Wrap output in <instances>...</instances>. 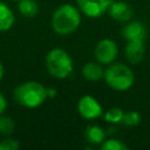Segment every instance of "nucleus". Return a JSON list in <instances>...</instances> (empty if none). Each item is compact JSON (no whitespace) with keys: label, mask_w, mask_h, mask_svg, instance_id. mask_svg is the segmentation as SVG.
<instances>
[{"label":"nucleus","mask_w":150,"mask_h":150,"mask_svg":"<svg viewBox=\"0 0 150 150\" xmlns=\"http://www.w3.org/2000/svg\"><path fill=\"white\" fill-rule=\"evenodd\" d=\"M52 28L59 35H68L74 33L81 23V12L70 4L59 6L52 15Z\"/></svg>","instance_id":"nucleus-1"},{"label":"nucleus","mask_w":150,"mask_h":150,"mask_svg":"<svg viewBox=\"0 0 150 150\" xmlns=\"http://www.w3.org/2000/svg\"><path fill=\"white\" fill-rule=\"evenodd\" d=\"M13 97L19 105L33 109L40 107L47 98V88L36 81L20 83L13 91Z\"/></svg>","instance_id":"nucleus-2"},{"label":"nucleus","mask_w":150,"mask_h":150,"mask_svg":"<svg viewBox=\"0 0 150 150\" xmlns=\"http://www.w3.org/2000/svg\"><path fill=\"white\" fill-rule=\"evenodd\" d=\"M109 88L116 91H124L132 87L135 75L131 68L124 63H110L103 76Z\"/></svg>","instance_id":"nucleus-3"},{"label":"nucleus","mask_w":150,"mask_h":150,"mask_svg":"<svg viewBox=\"0 0 150 150\" xmlns=\"http://www.w3.org/2000/svg\"><path fill=\"white\" fill-rule=\"evenodd\" d=\"M47 71L55 79H67L73 73V60L62 48H53L46 55Z\"/></svg>","instance_id":"nucleus-4"},{"label":"nucleus","mask_w":150,"mask_h":150,"mask_svg":"<svg viewBox=\"0 0 150 150\" xmlns=\"http://www.w3.org/2000/svg\"><path fill=\"white\" fill-rule=\"evenodd\" d=\"M118 54V48L115 41L111 39H102L100 40L94 49V56L97 62L102 66H109L112 63Z\"/></svg>","instance_id":"nucleus-5"},{"label":"nucleus","mask_w":150,"mask_h":150,"mask_svg":"<svg viewBox=\"0 0 150 150\" xmlns=\"http://www.w3.org/2000/svg\"><path fill=\"white\" fill-rule=\"evenodd\" d=\"M114 0H76L77 8L88 18L96 19L108 12L110 4Z\"/></svg>","instance_id":"nucleus-6"},{"label":"nucleus","mask_w":150,"mask_h":150,"mask_svg":"<svg viewBox=\"0 0 150 150\" xmlns=\"http://www.w3.org/2000/svg\"><path fill=\"white\" fill-rule=\"evenodd\" d=\"M77 111L84 120H96L103 115L102 105L91 95H84L79 100Z\"/></svg>","instance_id":"nucleus-7"},{"label":"nucleus","mask_w":150,"mask_h":150,"mask_svg":"<svg viewBox=\"0 0 150 150\" xmlns=\"http://www.w3.org/2000/svg\"><path fill=\"white\" fill-rule=\"evenodd\" d=\"M107 13L117 22H128L134 15L132 7L124 1H112Z\"/></svg>","instance_id":"nucleus-8"},{"label":"nucleus","mask_w":150,"mask_h":150,"mask_svg":"<svg viewBox=\"0 0 150 150\" xmlns=\"http://www.w3.org/2000/svg\"><path fill=\"white\" fill-rule=\"evenodd\" d=\"M122 35L127 40V42L130 41H143L145 40L148 32L145 26L139 21H128L125 26L122 29Z\"/></svg>","instance_id":"nucleus-9"},{"label":"nucleus","mask_w":150,"mask_h":150,"mask_svg":"<svg viewBox=\"0 0 150 150\" xmlns=\"http://www.w3.org/2000/svg\"><path fill=\"white\" fill-rule=\"evenodd\" d=\"M145 54V47L143 41H130L127 43L124 49L125 59L131 64L139 63Z\"/></svg>","instance_id":"nucleus-10"},{"label":"nucleus","mask_w":150,"mask_h":150,"mask_svg":"<svg viewBox=\"0 0 150 150\" xmlns=\"http://www.w3.org/2000/svg\"><path fill=\"white\" fill-rule=\"evenodd\" d=\"M104 70L102 64L100 62H88L82 67V76L87 81L96 82L103 79L104 76Z\"/></svg>","instance_id":"nucleus-11"},{"label":"nucleus","mask_w":150,"mask_h":150,"mask_svg":"<svg viewBox=\"0 0 150 150\" xmlns=\"http://www.w3.org/2000/svg\"><path fill=\"white\" fill-rule=\"evenodd\" d=\"M84 137L90 145H101L105 139L104 130L98 125H88L84 130Z\"/></svg>","instance_id":"nucleus-12"},{"label":"nucleus","mask_w":150,"mask_h":150,"mask_svg":"<svg viewBox=\"0 0 150 150\" xmlns=\"http://www.w3.org/2000/svg\"><path fill=\"white\" fill-rule=\"evenodd\" d=\"M14 13L8 5L0 1V32H7L14 25Z\"/></svg>","instance_id":"nucleus-13"},{"label":"nucleus","mask_w":150,"mask_h":150,"mask_svg":"<svg viewBox=\"0 0 150 150\" xmlns=\"http://www.w3.org/2000/svg\"><path fill=\"white\" fill-rule=\"evenodd\" d=\"M18 9L26 18H34L39 12V6L35 0H19Z\"/></svg>","instance_id":"nucleus-14"},{"label":"nucleus","mask_w":150,"mask_h":150,"mask_svg":"<svg viewBox=\"0 0 150 150\" xmlns=\"http://www.w3.org/2000/svg\"><path fill=\"white\" fill-rule=\"evenodd\" d=\"M123 115L124 111L121 108H110L103 114V118L105 122L110 124H117V123H122Z\"/></svg>","instance_id":"nucleus-15"},{"label":"nucleus","mask_w":150,"mask_h":150,"mask_svg":"<svg viewBox=\"0 0 150 150\" xmlns=\"http://www.w3.org/2000/svg\"><path fill=\"white\" fill-rule=\"evenodd\" d=\"M15 129V122L12 117L0 115V134L5 136H9L13 134Z\"/></svg>","instance_id":"nucleus-16"},{"label":"nucleus","mask_w":150,"mask_h":150,"mask_svg":"<svg viewBox=\"0 0 150 150\" xmlns=\"http://www.w3.org/2000/svg\"><path fill=\"white\" fill-rule=\"evenodd\" d=\"M122 123L125 127H136V125H138L141 123V115H139V112L136 111V110L124 111Z\"/></svg>","instance_id":"nucleus-17"},{"label":"nucleus","mask_w":150,"mask_h":150,"mask_svg":"<svg viewBox=\"0 0 150 150\" xmlns=\"http://www.w3.org/2000/svg\"><path fill=\"white\" fill-rule=\"evenodd\" d=\"M101 149L102 150H127L128 145L117 138H109V139H104V142L101 144Z\"/></svg>","instance_id":"nucleus-18"},{"label":"nucleus","mask_w":150,"mask_h":150,"mask_svg":"<svg viewBox=\"0 0 150 150\" xmlns=\"http://www.w3.org/2000/svg\"><path fill=\"white\" fill-rule=\"evenodd\" d=\"M20 143L13 138H5L0 141V150H18Z\"/></svg>","instance_id":"nucleus-19"},{"label":"nucleus","mask_w":150,"mask_h":150,"mask_svg":"<svg viewBox=\"0 0 150 150\" xmlns=\"http://www.w3.org/2000/svg\"><path fill=\"white\" fill-rule=\"evenodd\" d=\"M7 109V100L6 97L0 93V115H2Z\"/></svg>","instance_id":"nucleus-20"},{"label":"nucleus","mask_w":150,"mask_h":150,"mask_svg":"<svg viewBox=\"0 0 150 150\" xmlns=\"http://www.w3.org/2000/svg\"><path fill=\"white\" fill-rule=\"evenodd\" d=\"M56 94H57L56 89H54V88H47V98H53V97L56 96Z\"/></svg>","instance_id":"nucleus-21"},{"label":"nucleus","mask_w":150,"mask_h":150,"mask_svg":"<svg viewBox=\"0 0 150 150\" xmlns=\"http://www.w3.org/2000/svg\"><path fill=\"white\" fill-rule=\"evenodd\" d=\"M4 73H5V70H4V66H2V63H1V61H0V81H1L2 77H4Z\"/></svg>","instance_id":"nucleus-22"}]
</instances>
